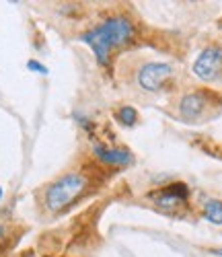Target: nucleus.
<instances>
[{"label":"nucleus","mask_w":222,"mask_h":257,"mask_svg":"<svg viewBox=\"0 0 222 257\" xmlns=\"http://www.w3.org/2000/svg\"><path fill=\"white\" fill-rule=\"evenodd\" d=\"M212 101H220L214 93H210V91H195V93H187L183 99H181V103H179V113H181V117L183 119H187V121H195V119H199L204 113H206V109L212 105Z\"/></svg>","instance_id":"39448f33"},{"label":"nucleus","mask_w":222,"mask_h":257,"mask_svg":"<svg viewBox=\"0 0 222 257\" xmlns=\"http://www.w3.org/2000/svg\"><path fill=\"white\" fill-rule=\"evenodd\" d=\"M132 37H134V25H132V21L126 17H111V19L103 21L99 27L82 33L80 41H84V44L93 50L101 66H109L111 52L128 44Z\"/></svg>","instance_id":"f257e3e1"},{"label":"nucleus","mask_w":222,"mask_h":257,"mask_svg":"<svg viewBox=\"0 0 222 257\" xmlns=\"http://www.w3.org/2000/svg\"><path fill=\"white\" fill-rule=\"evenodd\" d=\"M118 119H120L124 125H134V123L138 121V111L134 109V107L124 105V107H120V111H118Z\"/></svg>","instance_id":"1a4fd4ad"},{"label":"nucleus","mask_w":222,"mask_h":257,"mask_svg":"<svg viewBox=\"0 0 222 257\" xmlns=\"http://www.w3.org/2000/svg\"><path fill=\"white\" fill-rule=\"evenodd\" d=\"M93 155L105 163V165H116V167H124V165H130L132 163V155L126 148H109V146H101V144H95L93 146Z\"/></svg>","instance_id":"0eeeda50"},{"label":"nucleus","mask_w":222,"mask_h":257,"mask_svg":"<svg viewBox=\"0 0 222 257\" xmlns=\"http://www.w3.org/2000/svg\"><path fill=\"white\" fill-rule=\"evenodd\" d=\"M193 74L204 80V82H214L222 78V48L220 46H210L199 54L193 62Z\"/></svg>","instance_id":"7ed1b4c3"},{"label":"nucleus","mask_w":222,"mask_h":257,"mask_svg":"<svg viewBox=\"0 0 222 257\" xmlns=\"http://www.w3.org/2000/svg\"><path fill=\"white\" fill-rule=\"evenodd\" d=\"M150 198L157 202V206L161 208H177V206H181L187 202L189 198V189L185 183H171L159 191H154V194H150Z\"/></svg>","instance_id":"423d86ee"},{"label":"nucleus","mask_w":222,"mask_h":257,"mask_svg":"<svg viewBox=\"0 0 222 257\" xmlns=\"http://www.w3.org/2000/svg\"><path fill=\"white\" fill-rule=\"evenodd\" d=\"M7 239H9V228L5 224H0V247H5Z\"/></svg>","instance_id":"9b49d317"},{"label":"nucleus","mask_w":222,"mask_h":257,"mask_svg":"<svg viewBox=\"0 0 222 257\" xmlns=\"http://www.w3.org/2000/svg\"><path fill=\"white\" fill-rule=\"evenodd\" d=\"M86 189V177L82 173H68L54 181L46 191V206L52 212H60L68 208L76 198Z\"/></svg>","instance_id":"f03ea898"},{"label":"nucleus","mask_w":222,"mask_h":257,"mask_svg":"<svg viewBox=\"0 0 222 257\" xmlns=\"http://www.w3.org/2000/svg\"><path fill=\"white\" fill-rule=\"evenodd\" d=\"M214 253H218V255H222V249H214Z\"/></svg>","instance_id":"f8f14e48"},{"label":"nucleus","mask_w":222,"mask_h":257,"mask_svg":"<svg viewBox=\"0 0 222 257\" xmlns=\"http://www.w3.org/2000/svg\"><path fill=\"white\" fill-rule=\"evenodd\" d=\"M204 218L212 224H222V202L220 200H208L204 204Z\"/></svg>","instance_id":"6e6552de"},{"label":"nucleus","mask_w":222,"mask_h":257,"mask_svg":"<svg viewBox=\"0 0 222 257\" xmlns=\"http://www.w3.org/2000/svg\"><path fill=\"white\" fill-rule=\"evenodd\" d=\"M0 200H3V187H0Z\"/></svg>","instance_id":"ddd939ff"},{"label":"nucleus","mask_w":222,"mask_h":257,"mask_svg":"<svg viewBox=\"0 0 222 257\" xmlns=\"http://www.w3.org/2000/svg\"><path fill=\"white\" fill-rule=\"evenodd\" d=\"M218 25H220V27H222V19H220V23H218Z\"/></svg>","instance_id":"4468645a"},{"label":"nucleus","mask_w":222,"mask_h":257,"mask_svg":"<svg viewBox=\"0 0 222 257\" xmlns=\"http://www.w3.org/2000/svg\"><path fill=\"white\" fill-rule=\"evenodd\" d=\"M173 68L163 62H148L138 70V84L140 89L148 93H159L165 89V84L171 80Z\"/></svg>","instance_id":"20e7f679"},{"label":"nucleus","mask_w":222,"mask_h":257,"mask_svg":"<svg viewBox=\"0 0 222 257\" xmlns=\"http://www.w3.org/2000/svg\"><path fill=\"white\" fill-rule=\"evenodd\" d=\"M27 68L33 70V72H39V74H48V68L43 66V64H39L37 60H29L27 62Z\"/></svg>","instance_id":"9d476101"}]
</instances>
